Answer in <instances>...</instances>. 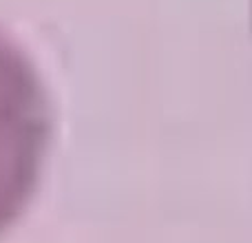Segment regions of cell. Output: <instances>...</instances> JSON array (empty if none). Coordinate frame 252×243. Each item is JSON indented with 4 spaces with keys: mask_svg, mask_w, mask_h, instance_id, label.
<instances>
[{
    "mask_svg": "<svg viewBox=\"0 0 252 243\" xmlns=\"http://www.w3.org/2000/svg\"><path fill=\"white\" fill-rule=\"evenodd\" d=\"M49 135V100L38 71L0 29V232L33 195Z\"/></svg>",
    "mask_w": 252,
    "mask_h": 243,
    "instance_id": "cell-1",
    "label": "cell"
}]
</instances>
